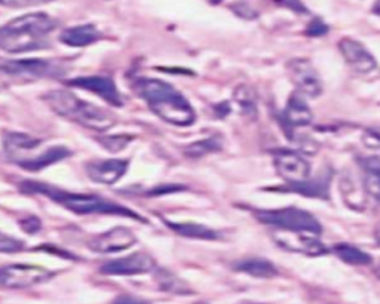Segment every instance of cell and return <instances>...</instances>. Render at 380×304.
<instances>
[{
  "instance_id": "1",
  "label": "cell",
  "mask_w": 380,
  "mask_h": 304,
  "mask_svg": "<svg viewBox=\"0 0 380 304\" xmlns=\"http://www.w3.org/2000/svg\"><path fill=\"white\" fill-rule=\"evenodd\" d=\"M57 27V21L49 15L36 12L0 27V50L8 54H24L49 46V34Z\"/></svg>"
},
{
  "instance_id": "2",
  "label": "cell",
  "mask_w": 380,
  "mask_h": 304,
  "mask_svg": "<svg viewBox=\"0 0 380 304\" xmlns=\"http://www.w3.org/2000/svg\"><path fill=\"white\" fill-rule=\"evenodd\" d=\"M136 91L162 120L176 126H190L196 119L192 106L174 87L159 79H139Z\"/></svg>"
},
{
  "instance_id": "3",
  "label": "cell",
  "mask_w": 380,
  "mask_h": 304,
  "mask_svg": "<svg viewBox=\"0 0 380 304\" xmlns=\"http://www.w3.org/2000/svg\"><path fill=\"white\" fill-rule=\"evenodd\" d=\"M21 189L27 193H38L42 196H46L51 201L64 206L69 211L80 214V215H90V214H113V215H122L129 217L132 220L146 222L141 215L134 212L125 206H120L118 203L110 202L107 199L94 196V194H83V193H71L61 190L52 186L43 184V182H34V181H26L21 186Z\"/></svg>"
},
{
  "instance_id": "4",
  "label": "cell",
  "mask_w": 380,
  "mask_h": 304,
  "mask_svg": "<svg viewBox=\"0 0 380 304\" xmlns=\"http://www.w3.org/2000/svg\"><path fill=\"white\" fill-rule=\"evenodd\" d=\"M42 99L54 113L75 122L80 126L97 132H104L115 125V117L108 112L78 99L76 95H73L69 91H49Z\"/></svg>"
},
{
  "instance_id": "5",
  "label": "cell",
  "mask_w": 380,
  "mask_h": 304,
  "mask_svg": "<svg viewBox=\"0 0 380 304\" xmlns=\"http://www.w3.org/2000/svg\"><path fill=\"white\" fill-rule=\"evenodd\" d=\"M255 218L263 224L274 226L288 232H303L309 235L323 233V226L308 211L299 208H283V210H262L254 212Z\"/></svg>"
},
{
  "instance_id": "6",
  "label": "cell",
  "mask_w": 380,
  "mask_h": 304,
  "mask_svg": "<svg viewBox=\"0 0 380 304\" xmlns=\"http://www.w3.org/2000/svg\"><path fill=\"white\" fill-rule=\"evenodd\" d=\"M64 68L51 59H6L0 58V79L39 80L58 78Z\"/></svg>"
},
{
  "instance_id": "7",
  "label": "cell",
  "mask_w": 380,
  "mask_h": 304,
  "mask_svg": "<svg viewBox=\"0 0 380 304\" xmlns=\"http://www.w3.org/2000/svg\"><path fill=\"white\" fill-rule=\"evenodd\" d=\"M52 273L33 264H9L0 267V287L21 289L48 281Z\"/></svg>"
},
{
  "instance_id": "8",
  "label": "cell",
  "mask_w": 380,
  "mask_h": 304,
  "mask_svg": "<svg viewBox=\"0 0 380 304\" xmlns=\"http://www.w3.org/2000/svg\"><path fill=\"white\" fill-rule=\"evenodd\" d=\"M287 73L294 87L297 88V92L311 99H316L323 94L321 78L309 59H290L287 63Z\"/></svg>"
},
{
  "instance_id": "9",
  "label": "cell",
  "mask_w": 380,
  "mask_h": 304,
  "mask_svg": "<svg viewBox=\"0 0 380 304\" xmlns=\"http://www.w3.org/2000/svg\"><path fill=\"white\" fill-rule=\"evenodd\" d=\"M156 263L147 252H134L127 257L107 261L101 266L100 272L110 276H136L155 270Z\"/></svg>"
},
{
  "instance_id": "10",
  "label": "cell",
  "mask_w": 380,
  "mask_h": 304,
  "mask_svg": "<svg viewBox=\"0 0 380 304\" xmlns=\"http://www.w3.org/2000/svg\"><path fill=\"white\" fill-rule=\"evenodd\" d=\"M274 164L281 178H284L288 184L309 180L311 164L293 150H276L274 154Z\"/></svg>"
},
{
  "instance_id": "11",
  "label": "cell",
  "mask_w": 380,
  "mask_h": 304,
  "mask_svg": "<svg viewBox=\"0 0 380 304\" xmlns=\"http://www.w3.org/2000/svg\"><path fill=\"white\" fill-rule=\"evenodd\" d=\"M137 243V236L134 235L127 227H115L110 229L107 232L94 236L90 242L88 247L94 252L98 254H110V252H119L129 249Z\"/></svg>"
},
{
  "instance_id": "12",
  "label": "cell",
  "mask_w": 380,
  "mask_h": 304,
  "mask_svg": "<svg viewBox=\"0 0 380 304\" xmlns=\"http://www.w3.org/2000/svg\"><path fill=\"white\" fill-rule=\"evenodd\" d=\"M337 46L346 64L358 75H369L377 67L376 58L361 42L351 38H343Z\"/></svg>"
},
{
  "instance_id": "13",
  "label": "cell",
  "mask_w": 380,
  "mask_h": 304,
  "mask_svg": "<svg viewBox=\"0 0 380 304\" xmlns=\"http://www.w3.org/2000/svg\"><path fill=\"white\" fill-rule=\"evenodd\" d=\"M69 87H75L83 91H90L97 94L98 96H101L104 101L112 106H122V99L120 94L116 88L115 82L106 78V76H82V78H75L66 82Z\"/></svg>"
},
{
  "instance_id": "14",
  "label": "cell",
  "mask_w": 380,
  "mask_h": 304,
  "mask_svg": "<svg viewBox=\"0 0 380 304\" xmlns=\"http://www.w3.org/2000/svg\"><path fill=\"white\" fill-rule=\"evenodd\" d=\"M274 238L279 247L291 252H300L304 255H311V257H318V255H324L327 252V248L321 240L304 236L303 232H288V230H284V232H276Z\"/></svg>"
},
{
  "instance_id": "15",
  "label": "cell",
  "mask_w": 380,
  "mask_h": 304,
  "mask_svg": "<svg viewBox=\"0 0 380 304\" xmlns=\"http://www.w3.org/2000/svg\"><path fill=\"white\" fill-rule=\"evenodd\" d=\"M129 161L125 159H107L92 161L87 164L88 177L98 184H115L128 171Z\"/></svg>"
},
{
  "instance_id": "16",
  "label": "cell",
  "mask_w": 380,
  "mask_h": 304,
  "mask_svg": "<svg viewBox=\"0 0 380 304\" xmlns=\"http://www.w3.org/2000/svg\"><path fill=\"white\" fill-rule=\"evenodd\" d=\"M41 144V140L24 132H5L3 136V149L9 156V159L20 164L26 159L24 153L34 150Z\"/></svg>"
},
{
  "instance_id": "17",
  "label": "cell",
  "mask_w": 380,
  "mask_h": 304,
  "mask_svg": "<svg viewBox=\"0 0 380 304\" xmlns=\"http://www.w3.org/2000/svg\"><path fill=\"white\" fill-rule=\"evenodd\" d=\"M312 110L300 92H293L287 101L284 120L290 128H302L312 124Z\"/></svg>"
},
{
  "instance_id": "18",
  "label": "cell",
  "mask_w": 380,
  "mask_h": 304,
  "mask_svg": "<svg viewBox=\"0 0 380 304\" xmlns=\"http://www.w3.org/2000/svg\"><path fill=\"white\" fill-rule=\"evenodd\" d=\"M101 34L92 24H82V26H75L66 29L59 34V42L71 48H83L90 46L100 41Z\"/></svg>"
},
{
  "instance_id": "19",
  "label": "cell",
  "mask_w": 380,
  "mask_h": 304,
  "mask_svg": "<svg viewBox=\"0 0 380 304\" xmlns=\"http://www.w3.org/2000/svg\"><path fill=\"white\" fill-rule=\"evenodd\" d=\"M363 169V186L369 196L380 202V157L369 156L360 161Z\"/></svg>"
},
{
  "instance_id": "20",
  "label": "cell",
  "mask_w": 380,
  "mask_h": 304,
  "mask_svg": "<svg viewBox=\"0 0 380 304\" xmlns=\"http://www.w3.org/2000/svg\"><path fill=\"white\" fill-rule=\"evenodd\" d=\"M71 154V152L64 147V145H55L52 149H48L45 153L36 156V157H29L26 161H21L18 165L21 168L26 169V171H31V173H38L41 169H45L48 166H51L59 161L66 159Z\"/></svg>"
},
{
  "instance_id": "21",
  "label": "cell",
  "mask_w": 380,
  "mask_h": 304,
  "mask_svg": "<svg viewBox=\"0 0 380 304\" xmlns=\"http://www.w3.org/2000/svg\"><path fill=\"white\" fill-rule=\"evenodd\" d=\"M235 269L238 272L247 273L253 277H260V279H271L278 276V269L274 263L265 259H247L238 261L235 264Z\"/></svg>"
},
{
  "instance_id": "22",
  "label": "cell",
  "mask_w": 380,
  "mask_h": 304,
  "mask_svg": "<svg viewBox=\"0 0 380 304\" xmlns=\"http://www.w3.org/2000/svg\"><path fill=\"white\" fill-rule=\"evenodd\" d=\"M165 224L176 232L180 236L190 238V239H201V240H214L218 238V233L216 230L196 224V223H173V222H165Z\"/></svg>"
},
{
  "instance_id": "23",
  "label": "cell",
  "mask_w": 380,
  "mask_h": 304,
  "mask_svg": "<svg viewBox=\"0 0 380 304\" xmlns=\"http://www.w3.org/2000/svg\"><path fill=\"white\" fill-rule=\"evenodd\" d=\"M288 191L300 193L308 198H321L328 199V180H306L302 182H294L286 187Z\"/></svg>"
},
{
  "instance_id": "24",
  "label": "cell",
  "mask_w": 380,
  "mask_h": 304,
  "mask_svg": "<svg viewBox=\"0 0 380 304\" xmlns=\"http://www.w3.org/2000/svg\"><path fill=\"white\" fill-rule=\"evenodd\" d=\"M333 251L342 261L351 266H367L373 261L370 254L364 252L357 247H352L349 243H337Z\"/></svg>"
},
{
  "instance_id": "25",
  "label": "cell",
  "mask_w": 380,
  "mask_h": 304,
  "mask_svg": "<svg viewBox=\"0 0 380 304\" xmlns=\"http://www.w3.org/2000/svg\"><path fill=\"white\" fill-rule=\"evenodd\" d=\"M234 100L239 106L241 113L248 117L255 119L257 117V95L255 91L247 85H241L234 92Z\"/></svg>"
},
{
  "instance_id": "26",
  "label": "cell",
  "mask_w": 380,
  "mask_h": 304,
  "mask_svg": "<svg viewBox=\"0 0 380 304\" xmlns=\"http://www.w3.org/2000/svg\"><path fill=\"white\" fill-rule=\"evenodd\" d=\"M155 281L159 287V289L167 291V293H173V294H190L192 291L188 287V284H185L181 281L178 276H176L174 273H171L168 270H157L155 273Z\"/></svg>"
},
{
  "instance_id": "27",
  "label": "cell",
  "mask_w": 380,
  "mask_h": 304,
  "mask_svg": "<svg viewBox=\"0 0 380 304\" xmlns=\"http://www.w3.org/2000/svg\"><path fill=\"white\" fill-rule=\"evenodd\" d=\"M220 149H222V141H220L218 137H211L188 144L186 147L183 149V153L190 157V159H199V157H204L208 153L217 152Z\"/></svg>"
},
{
  "instance_id": "28",
  "label": "cell",
  "mask_w": 380,
  "mask_h": 304,
  "mask_svg": "<svg viewBox=\"0 0 380 304\" xmlns=\"http://www.w3.org/2000/svg\"><path fill=\"white\" fill-rule=\"evenodd\" d=\"M97 140L107 152L119 153L128 147V144L132 141V137L124 136V133H118V136H101Z\"/></svg>"
},
{
  "instance_id": "29",
  "label": "cell",
  "mask_w": 380,
  "mask_h": 304,
  "mask_svg": "<svg viewBox=\"0 0 380 304\" xmlns=\"http://www.w3.org/2000/svg\"><path fill=\"white\" fill-rule=\"evenodd\" d=\"M22 249H24L22 240H18L15 238H10V236L0 232V252L12 254V252H20Z\"/></svg>"
},
{
  "instance_id": "30",
  "label": "cell",
  "mask_w": 380,
  "mask_h": 304,
  "mask_svg": "<svg viewBox=\"0 0 380 304\" xmlns=\"http://www.w3.org/2000/svg\"><path fill=\"white\" fill-rule=\"evenodd\" d=\"M52 2V0H0V5L6 8H29V6H39Z\"/></svg>"
},
{
  "instance_id": "31",
  "label": "cell",
  "mask_w": 380,
  "mask_h": 304,
  "mask_svg": "<svg viewBox=\"0 0 380 304\" xmlns=\"http://www.w3.org/2000/svg\"><path fill=\"white\" fill-rule=\"evenodd\" d=\"M327 33H328V26L320 18L312 20L309 22L308 29H306V34L311 36V38H321V36H325Z\"/></svg>"
},
{
  "instance_id": "32",
  "label": "cell",
  "mask_w": 380,
  "mask_h": 304,
  "mask_svg": "<svg viewBox=\"0 0 380 304\" xmlns=\"http://www.w3.org/2000/svg\"><path fill=\"white\" fill-rule=\"evenodd\" d=\"M363 141L365 144V147L379 149L380 147V126L367 129L363 137Z\"/></svg>"
},
{
  "instance_id": "33",
  "label": "cell",
  "mask_w": 380,
  "mask_h": 304,
  "mask_svg": "<svg viewBox=\"0 0 380 304\" xmlns=\"http://www.w3.org/2000/svg\"><path fill=\"white\" fill-rule=\"evenodd\" d=\"M232 10H234L238 17L245 18V20H254V18H257V15H259L254 8H251L250 5L244 3V2L235 3L234 6H232Z\"/></svg>"
},
{
  "instance_id": "34",
  "label": "cell",
  "mask_w": 380,
  "mask_h": 304,
  "mask_svg": "<svg viewBox=\"0 0 380 304\" xmlns=\"http://www.w3.org/2000/svg\"><path fill=\"white\" fill-rule=\"evenodd\" d=\"M22 230L26 233H30V235H34V233H38L42 224L39 222V218L38 217H34V215H30V217H26V218H22V220L20 222Z\"/></svg>"
},
{
  "instance_id": "35",
  "label": "cell",
  "mask_w": 380,
  "mask_h": 304,
  "mask_svg": "<svg viewBox=\"0 0 380 304\" xmlns=\"http://www.w3.org/2000/svg\"><path fill=\"white\" fill-rule=\"evenodd\" d=\"M276 3L291 9L296 14H308V9L302 3V0H276Z\"/></svg>"
},
{
  "instance_id": "36",
  "label": "cell",
  "mask_w": 380,
  "mask_h": 304,
  "mask_svg": "<svg viewBox=\"0 0 380 304\" xmlns=\"http://www.w3.org/2000/svg\"><path fill=\"white\" fill-rule=\"evenodd\" d=\"M112 304H150V303L132 296H119Z\"/></svg>"
},
{
  "instance_id": "37",
  "label": "cell",
  "mask_w": 380,
  "mask_h": 304,
  "mask_svg": "<svg viewBox=\"0 0 380 304\" xmlns=\"http://www.w3.org/2000/svg\"><path fill=\"white\" fill-rule=\"evenodd\" d=\"M185 187L183 186H162L156 190H152L150 193H147L149 196H159V194H167V193H173V191H178L183 190Z\"/></svg>"
},
{
  "instance_id": "38",
  "label": "cell",
  "mask_w": 380,
  "mask_h": 304,
  "mask_svg": "<svg viewBox=\"0 0 380 304\" xmlns=\"http://www.w3.org/2000/svg\"><path fill=\"white\" fill-rule=\"evenodd\" d=\"M373 12H374L376 15H379V17H380V0H377V2L374 3V6H373Z\"/></svg>"
},
{
  "instance_id": "39",
  "label": "cell",
  "mask_w": 380,
  "mask_h": 304,
  "mask_svg": "<svg viewBox=\"0 0 380 304\" xmlns=\"http://www.w3.org/2000/svg\"><path fill=\"white\" fill-rule=\"evenodd\" d=\"M374 238H376L377 243H379V245H380V224H379V226H377V229L374 230Z\"/></svg>"
},
{
  "instance_id": "40",
  "label": "cell",
  "mask_w": 380,
  "mask_h": 304,
  "mask_svg": "<svg viewBox=\"0 0 380 304\" xmlns=\"http://www.w3.org/2000/svg\"><path fill=\"white\" fill-rule=\"evenodd\" d=\"M374 275L380 279V264L376 267V269H374Z\"/></svg>"
},
{
  "instance_id": "41",
  "label": "cell",
  "mask_w": 380,
  "mask_h": 304,
  "mask_svg": "<svg viewBox=\"0 0 380 304\" xmlns=\"http://www.w3.org/2000/svg\"><path fill=\"white\" fill-rule=\"evenodd\" d=\"M213 3H220V2H223V0H211Z\"/></svg>"
},
{
  "instance_id": "42",
  "label": "cell",
  "mask_w": 380,
  "mask_h": 304,
  "mask_svg": "<svg viewBox=\"0 0 380 304\" xmlns=\"http://www.w3.org/2000/svg\"><path fill=\"white\" fill-rule=\"evenodd\" d=\"M198 304H205V303H198Z\"/></svg>"
}]
</instances>
